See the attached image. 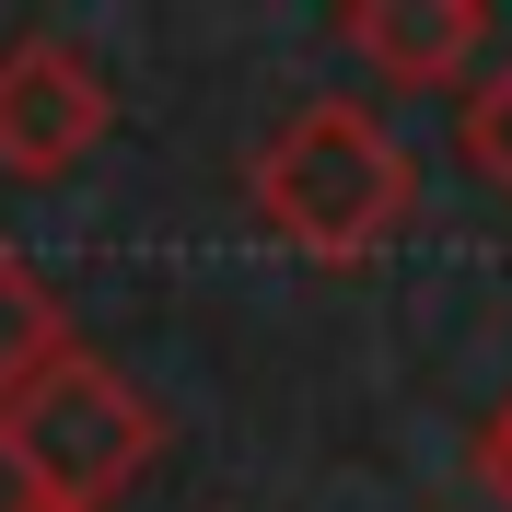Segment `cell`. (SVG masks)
<instances>
[{
  "mask_svg": "<svg viewBox=\"0 0 512 512\" xmlns=\"http://www.w3.org/2000/svg\"><path fill=\"white\" fill-rule=\"evenodd\" d=\"M478 478H489V501L512 512V396H501V408L478 419Z\"/></svg>",
  "mask_w": 512,
  "mask_h": 512,
  "instance_id": "52a82bcc",
  "label": "cell"
},
{
  "mask_svg": "<svg viewBox=\"0 0 512 512\" xmlns=\"http://www.w3.org/2000/svg\"><path fill=\"white\" fill-rule=\"evenodd\" d=\"M245 198H256V222L280 233L291 256L361 268V256H384L396 233H408V210H419V163L384 140L373 105L315 94V105H291V117L256 140Z\"/></svg>",
  "mask_w": 512,
  "mask_h": 512,
  "instance_id": "6da1fadb",
  "label": "cell"
},
{
  "mask_svg": "<svg viewBox=\"0 0 512 512\" xmlns=\"http://www.w3.org/2000/svg\"><path fill=\"white\" fill-rule=\"evenodd\" d=\"M105 128H117V94L70 35H12L0 47V163L12 175H70Z\"/></svg>",
  "mask_w": 512,
  "mask_h": 512,
  "instance_id": "3957f363",
  "label": "cell"
},
{
  "mask_svg": "<svg viewBox=\"0 0 512 512\" xmlns=\"http://www.w3.org/2000/svg\"><path fill=\"white\" fill-rule=\"evenodd\" d=\"M338 47L361 70H384L396 94H454L489 47V0H350Z\"/></svg>",
  "mask_w": 512,
  "mask_h": 512,
  "instance_id": "277c9868",
  "label": "cell"
},
{
  "mask_svg": "<svg viewBox=\"0 0 512 512\" xmlns=\"http://www.w3.org/2000/svg\"><path fill=\"white\" fill-rule=\"evenodd\" d=\"M152 454H163V408L105 350H59L0 408V466H12V501L35 512H105Z\"/></svg>",
  "mask_w": 512,
  "mask_h": 512,
  "instance_id": "7a4b0ae2",
  "label": "cell"
},
{
  "mask_svg": "<svg viewBox=\"0 0 512 512\" xmlns=\"http://www.w3.org/2000/svg\"><path fill=\"white\" fill-rule=\"evenodd\" d=\"M454 152L478 163V187L512 198V70H489L478 94H466V117H454Z\"/></svg>",
  "mask_w": 512,
  "mask_h": 512,
  "instance_id": "8992f818",
  "label": "cell"
},
{
  "mask_svg": "<svg viewBox=\"0 0 512 512\" xmlns=\"http://www.w3.org/2000/svg\"><path fill=\"white\" fill-rule=\"evenodd\" d=\"M12 512H35V501H12Z\"/></svg>",
  "mask_w": 512,
  "mask_h": 512,
  "instance_id": "ba28073f",
  "label": "cell"
},
{
  "mask_svg": "<svg viewBox=\"0 0 512 512\" xmlns=\"http://www.w3.org/2000/svg\"><path fill=\"white\" fill-rule=\"evenodd\" d=\"M59 350H82V338H70L59 280H47L24 245H0V408H12V396H24V384L47 373Z\"/></svg>",
  "mask_w": 512,
  "mask_h": 512,
  "instance_id": "5b68a950",
  "label": "cell"
}]
</instances>
